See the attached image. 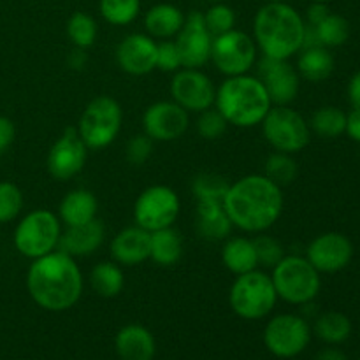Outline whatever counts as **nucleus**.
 I'll use <instances>...</instances> for the list:
<instances>
[{"instance_id":"obj_22","label":"nucleus","mask_w":360,"mask_h":360,"mask_svg":"<svg viewBox=\"0 0 360 360\" xmlns=\"http://www.w3.org/2000/svg\"><path fill=\"white\" fill-rule=\"evenodd\" d=\"M115 348L122 360H153L157 343L153 334L146 327L139 323H129L116 334Z\"/></svg>"},{"instance_id":"obj_35","label":"nucleus","mask_w":360,"mask_h":360,"mask_svg":"<svg viewBox=\"0 0 360 360\" xmlns=\"http://www.w3.org/2000/svg\"><path fill=\"white\" fill-rule=\"evenodd\" d=\"M98 9L109 25L125 27L139 16L141 0H101Z\"/></svg>"},{"instance_id":"obj_16","label":"nucleus","mask_w":360,"mask_h":360,"mask_svg":"<svg viewBox=\"0 0 360 360\" xmlns=\"http://www.w3.org/2000/svg\"><path fill=\"white\" fill-rule=\"evenodd\" d=\"M88 148L76 129H67L49 148L46 169L56 181H67L83 171Z\"/></svg>"},{"instance_id":"obj_45","label":"nucleus","mask_w":360,"mask_h":360,"mask_svg":"<svg viewBox=\"0 0 360 360\" xmlns=\"http://www.w3.org/2000/svg\"><path fill=\"white\" fill-rule=\"evenodd\" d=\"M348 137L360 143V109H352L350 115H347V130Z\"/></svg>"},{"instance_id":"obj_44","label":"nucleus","mask_w":360,"mask_h":360,"mask_svg":"<svg viewBox=\"0 0 360 360\" xmlns=\"http://www.w3.org/2000/svg\"><path fill=\"white\" fill-rule=\"evenodd\" d=\"M329 6L327 4H322V2H313L311 6L308 7V11H306V23L308 25H319L320 21L323 20V18L329 14Z\"/></svg>"},{"instance_id":"obj_10","label":"nucleus","mask_w":360,"mask_h":360,"mask_svg":"<svg viewBox=\"0 0 360 360\" xmlns=\"http://www.w3.org/2000/svg\"><path fill=\"white\" fill-rule=\"evenodd\" d=\"M181 211L178 193L165 185L148 186L139 193L134 204V220L144 231L155 232L160 229L174 227Z\"/></svg>"},{"instance_id":"obj_37","label":"nucleus","mask_w":360,"mask_h":360,"mask_svg":"<svg viewBox=\"0 0 360 360\" xmlns=\"http://www.w3.org/2000/svg\"><path fill=\"white\" fill-rule=\"evenodd\" d=\"M23 192L11 181H0V224L16 220L23 211Z\"/></svg>"},{"instance_id":"obj_11","label":"nucleus","mask_w":360,"mask_h":360,"mask_svg":"<svg viewBox=\"0 0 360 360\" xmlns=\"http://www.w3.org/2000/svg\"><path fill=\"white\" fill-rule=\"evenodd\" d=\"M255 39L250 37L246 32L232 28L225 34L213 37L211 60L225 77L248 74L257 63Z\"/></svg>"},{"instance_id":"obj_18","label":"nucleus","mask_w":360,"mask_h":360,"mask_svg":"<svg viewBox=\"0 0 360 360\" xmlns=\"http://www.w3.org/2000/svg\"><path fill=\"white\" fill-rule=\"evenodd\" d=\"M306 259L320 274L340 273L354 259V245L341 232H323L308 245Z\"/></svg>"},{"instance_id":"obj_29","label":"nucleus","mask_w":360,"mask_h":360,"mask_svg":"<svg viewBox=\"0 0 360 360\" xmlns=\"http://www.w3.org/2000/svg\"><path fill=\"white\" fill-rule=\"evenodd\" d=\"M90 285L95 294L104 299H112L122 294L125 287V274L120 264L112 262H98L90 271Z\"/></svg>"},{"instance_id":"obj_2","label":"nucleus","mask_w":360,"mask_h":360,"mask_svg":"<svg viewBox=\"0 0 360 360\" xmlns=\"http://www.w3.org/2000/svg\"><path fill=\"white\" fill-rule=\"evenodd\" d=\"M27 290L39 308L53 313L67 311L83 294V273L74 257L55 250L32 260Z\"/></svg>"},{"instance_id":"obj_23","label":"nucleus","mask_w":360,"mask_h":360,"mask_svg":"<svg viewBox=\"0 0 360 360\" xmlns=\"http://www.w3.org/2000/svg\"><path fill=\"white\" fill-rule=\"evenodd\" d=\"M232 225L224 202L197 200V232L207 241H221L231 236Z\"/></svg>"},{"instance_id":"obj_33","label":"nucleus","mask_w":360,"mask_h":360,"mask_svg":"<svg viewBox=\"0 0 360 360\" xmlns=\"http://www.w3.org/2000/svg\"><path fill=\"white\" fill-rule=\"evenodd\" d=\"M97 21L94 20V16H90L88 13H83V11H76L67 20V35H69L74 48H91L95 44V41H97Z\"/></svg>"},{"instance_id":"obj_51","label":"nucleus","mask_w":360,"mask_h":360,"mask_svg":"<svg viewBox=\"0 0 360 360\" xmlns=\"http://www.w3.org/2000/svg\"><path fill=\"white\" fill-rule=\"evenodd\" d=\"M267 2H285V0H267Z\"/></svg>"},{"instance_id":"obj_31","label":"nucleus","mask_w":360,"mask_h":360,"mask_svg":"<svg viewBox=\"0 0 360 360\" xmlns=\"http://www.w3.org/2000/svg\"><path fill=\"white\" fill-rule=\"evenodd\" d=\"M309 129L323 139H336L347 130V112L336 105H323L313 112Z\"/></svg>"},{"instance_id":"obj_46","label":"nucleus","mask_w":360,"mask_h":360,"mask_svg":"<svg viewBox=\"0 0 360 360\" xmlns=\"http://www.w3.org/2000/svg\"><path fill=\"white\" fill-rule=\"evenodd\" d=\"M67 63H69L70 69L74 70H83L88 63V53L86 49H81V48H74L70 51L69 58H67Z\"/></svg>"},{"instance_id":"obj_19","label":"nucleus","mask_w":360,"mask_h":360,"mask_svg":"<svg viewBox=\"0 0 360 360\" xmlns=\"http://www.w3.org/2000/svg\"><path fill=\"white\" fill-rule=\"evenodd\" d=\"M158 42L148 34H130L116 48V62L130 76H146L157 69Z\"/></svg>"},{"instance_id":"obj_13","label":"nucleus","mask_w":360,"mask_h":360,"mask_svg":"<svg viewBox=\"0 0 360 360\" xmlns=\"http://www.w3.org/2000/svg\"><path fill=\"white\" fill-rule=\"evenodd\" d=\"M171 97L188 112H202L213 108L217 88L207 74L200 69L176 70L171 79Z\"/></svg>"},{"instance_id":"obj_41","label":"nucleus","mask_w":360,"mask_h":360,"mask_svg":"<svg viewBox=\"0 0 360 360\" xmlns=\"http://www.w3.org/2000/svg\"><path fill=\"white\" fill-rule=\"evenodd\" d=\"M153 139L146 136V134H139L134 136L132 139L127 143V160L132 165H143L150 160L151 153H153Z\"/></svg>"},{"instance_id":"obj_6","label":"nucleus","mask_w":360,"mask_h":360,"mask_svg":"<svg viewBox=\"0 0 360 360\" xmlns=\"http://www.w3.org/2000/svg\"><path fill=\"white\" fill-rule=\"evenodd\" d=\"M278 302L269 274L255 269L236 276L229 290V304L232 311L245 320H262L269 315Z\"/></svg>"},{"instance_id":"obj_9","label":"nucleus","mask_w":360,"mask_h":360,"mask_svg":"<svg viewBox=\"0 0 360 360\" xmlns=\"http://www.w3.org/2000/svg\"><path fill=\"white\" fill-rule=\"evenodd\" d=\"M260 125L264 137L274 151L295 155L311 141L309 123L290 105H273Z\"/></svg>"},{"instance_id":"obj_52","label":"nucleus","mask_w":360,"mask_h":360,"mask_svg":"<svg viewBox=\"0 0 360 360\" xmlns=\"http://www.w3.org/2000/svg\"><path fill=\"white\" fill-rule=\"evenodd\" d=\"M359 360H360V359H359Z\"/></svg>"},{"instance_id":"obj_8","label":"nucleus","mask_w":360,"mask_h":360,"mask_svg":"<svg viewBox=\"0 0 360 360\" xmlns=\"http://www.w3.org/2000/svg\"><path fill=\"white\" fill-rule=\"evenodd\" d=\"M123 125V109L116 98L98 95L88 102L77 123V134L88 150H104L118 137Z\"/></svg>"},{"instance_id":"obj_14","label":"nucleus","mask_w":360,"mask_h":360,"mask_svg":"<svg viewBox=\"0 0 360 360\" xmlns=\"http://www.w3.org/2000/svg\"><path fill=\"white\" fill-rule=\"evenodd\" d=\"M176 48L185 69H200L211 60L213 35L210 34L204 21V13L193 11L185 16L181 30L174 37Z\"/></svg>"},{"instance_id":"obj_25","label":"nucleus","mask_w":360,"mask_h":360,"mask_svg":"<svg viewBox=\"0 0 360 360\" xmlns=\"http://www.w3.org/2000/svg\"><path fill=\"white\" fill-rule=\"evenodd\" d=\"M185 23V14L172 4H157L144 14V28L153 39H172Z\"/></svg>"},{"instance_id":"obj_48","label":"nucleus","mask_w":360,"mask_h":360,"mask_svg":"<svg viewBox=\"0 0 360 360\" xmlns=\"http://www.w3.org/2000/svg\"><path fill=\"white\" fill-rule=\"evenodd\" d=\"M315 360H348V359H347V355L340 350V348H336L334 345H330V347L320 350L319 354H316Z\"/></svg>"},{"instance_id":"obj_38","label":"nucleus","mask_w":360,"mask_h":360,"mask_svg":"<svg viewBox=\"0 0 360 360\" xmlns=\"http://www.w3.org/2000/svg\"><path fill=\"white\" fill-rule=\"evenodd\" d=\"M204 21L213 37L225 34L236 27V13L231 6L225 2L213 4L210 9L204 13Z\"/></svg>"},{"instance_id":"obj_1","label":"nucleus","mask_w":360,"mask_h":360,"mask_svg":"<svg viewBox=\"0 0 360 360\" xmlns=\"http://www.w3.org/2000/svg\"><path fill=\"white\" fill-rule=\"evenodd\" d=\"M285 199L281 186L264 174H248L231 183L224 207L232 225L250 234L266 232L280 220Z\"/></svg>"},{"instance_id":"obj_32","label":"nucleus","mask_w":360,"mask_h":360,"mask_svg":"<svg viewBox=\"0 0 360 360\" xmlns=\"http://www.w3.org/2000/svg\"><path fill=\"white\" fill-rule=\"evenodd\" d=\"M323 48H340L350 37V23L341 14L329 13L319 25H313Z\"/></svg>"},{"instance_id":"obj_5","label":"nucleus","mask_w":360,"mask_h":360,"mask_svg":"<svg viewBox=\"0 0 360 360\" xmlns=\"http://www.w3.org/2000/svg\"><path fill=\"white\" fill-rule=\"evenodd\" d=\"M274 290L278 299L294 306H304L315 301L322 288V278L306 257L285 255L273 267Z\"/></svg>"},{"instance_id":"obj_34","label":"nucleus","mask_w":360,"mask_h":360,"mask_svg":"<svg viewBox=\"0 0 360 360\" xmlns=\"http://www.w3.org/2000/svg\"><path fill=\"white\" fill-rule=\"evenodd\" d=\"M264 176L276 183L278 186H287L297 178V162L294 157L281 151H274L266 158L264 164Z\"/></svg>"},{"instance_id":"obj_42","label":"nucleus","mask_w":360,"mask_h":360,"mask_svg":"<svg viewBox=\"0 0 360 360\" xmlns=\"http://www.w3.org/2000/svg\"><path fill=\"white\" fill-rule=\"evenodd\" d=\"M157 69L162 72H176L181 69V58L176 48V42L171 39L158 42L157 48Z\"/></svg>"},{"instance_id":"obj_50","label":"nucleus","mask_w":360,"mask_h":360,"mask_svg":"<svg viewBox=\"0 0 360 360\" xmlns=\"http://www.w3.org/2000/svg\"><path fill=\"white\" fill-rule=\"evenodd\" d=\"M210 2H214V4H218V2H227V0H210Z\"/></svg>"},{"instance_id":"obj_30","label":"nucleus","mask_w":360,"mask_h":360,"mask_svg":"<svg viewBox=\"0 0 360 360\" xmlns=\"http://www.w3.org/2000/svg\"><path fill=\"white\" fill-rule=\"evenodd\" d=\"M316 338L327 345H341L350 338L352 322L345 313L340 311H326L316 316L315 326H313Z\"/></svg>"},{"instance_id":"obj_7","label":"nucleus","mask_w":360,"mask_h":360,"mask_svg":"<svg viewBox=\"0 0 360 360\" xmlns=\"http://www.w3.org/2000/svg\"><path fill=\"white\" fill-rule=\"evenodd\" d=\"M62 221L49 210H34L25 214L14 229L13 243L18 253L35 260L58 250Z\"/></svg>"},{"instance_id":"obj_26","label":"nucleus","mask_w":360,"mask_h":360,"mask_svg":"<svg viewBox=\"0 0 360 360\" xmlns=\"http://www.w3.org/2000/svg\"><path fill=\"white\" fill-rule=\"evenodd\" d=\"M221 262L234 276L255 271L259 267V259H257L253 239L243 238V236L225 239V245L221 248Z\"/></svg>"},{"instance_id":"obj_4","label":"nucleus","mask_w":360,"mask_h":360,"mask_svg":"<svg viewBox=\"0 0 360 360\" xmlns=\"http://www.w3.org/2000/svg\"><path fill=\"white\" fill-rule=\"evenodd\" d=\"M214 108L227 120L229 125L252 129L262 123L273 108V102L259 77L241 74L221 81L217 88Z\"/></svg>"},{"instance_id":"obj_49","label":"nucleus","mask_w":360,"mask_h":360,"mask_svg":"<svg viewBox=\"0 0 360 360\" xmlns=\"http://www.w3.org/2000/svg\"><path fill=\"white\" fill-rule=\"evenodd\" d=\"M311 2H322V4H329V2H333V0H311Z\"/></svg>"},{"instance_id":"obj_20","label":"nucleus","mask_w":360,"mask_h":360,"mask_svg":"<svg viewBox=\"0 0 360 360\" xmlns=\"http://www.w3.org/2000/svg\"><path fill=\"white\" fill-rule=\"evenodd\" d=\"M151 232L144 231L139 225H132L112 238L111 257L116 264L125 267L139 266L150 259Z\"/></svg>"},{"instance_id":"obj_27","label":"nucleus","mask_w":360,"mask_h":360,"mask_svg":"<svg viewBox=\"0 0 360 360\" xmlns=\"http://www.w3.org/2000/svg\"><path fill=\"white\" fill-rule=\"evenodd\" d=\"M295 69L302 79L309 81V83H322L333 76L334 69H336V60L329 48H323V46L304 48L299 51Z\"/></svg>"},{"instance_id":"obj_47","label":"nucleus","mask_w":360,"mask_h":360,"mask_svg":"<svg viewBox=\"0 0 360 360\" xmlns=\"http://www.w3.org/2000/svg\"><path fill=\"white\" fill-rule=\"evenodd\" d=\"M348 101H350L352 108L360 109V70L352 76L350 83H348Z\"/></svg>"},{"instance_id":"obj_40","label":"nucleus","mask_w":360,"mask_h":360,"mask_svg":"<svg viewBox=\"0 0 360 360\" xmlns=\"http://www.w3.org/2000/svg\"><path fill=\"white\" fill-rule=\"evenodd\" d=\"M229 123L224 116L220 115L217 108H210L206 111L199 112V118H197V132L200 137L207 141H214L218 137H221L227 130Z\"/></svg>"},{"instance_id":"obj_28","label":"nucleus","mask_w":360,"mask_h":360,"mask_svg":"<svg viewBox=\"0 0 360 360\" xmlns=\"http://www.w3.org/2000/svg\"><path fill=\"white\" fill-rule=\"evenodd\" d=\"M183 255L181 234L174 227L151 232L150 259L162 267H171L179 262Z\"/></svg>"},{"instance_id":"obj_3","label":"nucleus","mask_w":360,"mask_h":360,"mask_svg":"<svg viewBox=\"0 0 360 360\" xmlns=\"http://www.w3.org/2000/svg\"><path fill=\"white\" fill-rule=\"evenodd\" d=\"M306 21L287 2H267L253 20V39L264 56L290 60L304 44Z\"/></svg>"},{"instance_id":"obj_39","label":"nucleus","mask_w":360,"mask_h":360,"mask_svg":"<svg viewBox=\"0 0 360 360\" xmlns=\"http://www.w3.org/2000/svg\"><path fill=\"white\" fill-rule=\"evenodd\" d=\"M253 245H255L257 259H259V266L271 267L273 269L278 262L285 257L283 245L273 236H267L260 232L257 238H253Z\"/></svg>"},{"instance_id":"obj_21","label":"nucleus","mask_w":360,"mask_h":360,"mask_svg":"<svg viewBox=\"0 0 360 360\" xmlns=\"http://www.w3.org/2000/svg\"><path fill=\"white\" fill-rule=\"evenodd\" d=\"M105 238V229L98 218H94L86 224L74 225V227H67L62 232L58 241L60 252L67 253V255L74 257H88L91 253L97 252L102 246Z\"/></svg>"},{"instance_id":"obj_24","label":"nucleus","mask_w":360,"mask_h":360,"mask_svg":"<svg viewBox=\"0 0 360 360\" xmlns=\"http://www.w3.org/2000/svg\"><path fill=\"white\" fill-rule=\"evenodd\" d=\"M97 197L84 188L70 190L58 206V218L65 227L86 224L97 218Z\"/></svg>"},{"instance_id":"obj_12","label":"nucleus","mask_w":360,"mask_h":360,"mask_svg":"<svg viewBox=\"0 0 360 360\" xmlns=\"http://www.w3.org/2000/svg\"><path fill=\"white\" fill-rule=\"evenodd\" d=\"M311 341V327L301 315L281 313L273 316L264 329V345L280 359L297 357Z\"/></svg>"},{"instance_id":"obj_17","label":"nucleus","mask_w":360,"mask_h":360,"mask_svg":"<svg viewBox=\"0 0 360 360\" xmlns=\"http://www.w3.org/2000/svg\"><path fill=\"white\" fill-rule=\"evenodd\" d=\"M259 77L273 105H290L297 98L301 76L288 60L264 56L259 62Z\"/></svg>"},{"instance_id":"obj_36","label":"nucleus","mask_w":360,"mask_h":360,"mask_svg":"<svg viewBox=\"0 0 360 360\" xmlns=\"http://www.w3.org/2000/svg\"><path fill=\"white\" fill-rule=\"evenodd\" d=\"M231 183L217 172H202L192 181V192L197 200H218L224 202Z\"/></svg>"},{"instance_id":"obj_43","label":"nucleus","mask_w":360,"mask_h":360,"mask_svg":"<svg viewBox=\"0 0 360 360\" xmlns=\"http://www.w3.org/2000/svg\"><path fill=\"white\" fill-rule=\"evenodd\" d=\"M14 137H16L14 123L7 116H0V153H4L14 143Z\"/></svg>"},{"instance_id":"obj_15","label":"nucleus","mask_w":360,"mask_h":360,"mask_svg":"<svg viewBox=\"0 0 360 360\" xmlns=\"http://www.w3.org/2000/svg\"><path fill=\"white\" fill-rule=\"evenodd\" d=\"M190 125V112L174 101H158L148 105L143 115V129L150 139L171 143L185 136Z\"/></svg>"}]
</instances>
